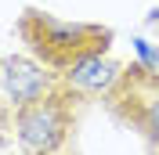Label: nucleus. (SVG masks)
<instances>
[{
    "label": "nucleus",
    "mask_w": 159,
    "mask_h": 155,
    "mask_svg": "<svg viewBox=\"0 0 159 155\" xmlns=\"http://www.w3.org/2000/svg\"><path fill=\"white\" fill-rule=\"evenodd\" d=\"M18 36L25 40L29 54L51 72H65L80 58L105 54L112 43V29L90 22H65L43 11H25L18 18Z\"/></svg>",
    "instance_id": "1"
},
{
    "label": "nucleus",
    "mask_w": 159,
    "mask_h": 155,
    "mask_svg": "<svg viewBox=\"0 0 159 155\" xmlns=\"http://www.w3.org/2000/svg\"><path fill=\"white\" fill-rule=\"evenodd\" d=\"M83 94L61 83L47 90L43 97L29 101V105L15 108V137H18V148L25 155H61L69 144L72 130H76V112Z\"/></svg>",
    "instance_id": "2"
},
{
    "label": "nucleus",
    "mask_w": 159,
    "mask_h": 155,
    "mask_svg": "<svg viewBox=\"0 0 159 155\" xmlns=\"http://www.w3.org/2000/svg\"><path fill=\"white\" fill-rule=\"evenodd\" d=\"M105 105L119 123L134 126L145 141L159 144V72L145 65H123L119 79L105 90Z\"/></svg>",
    "instance_id": "3"
},
{
    "label": "nucleus",
    "mask_w": 159,
    "mask_h": 155,
    "mask_svg": "<svg viewBox=\"0 0 159 155\" xmlns=\"http://www.w3.org/2000/svg\"><path fill=\"white\" fill-rule=\"evenodd\" d=\"M0 79H4V90H7L15 108L29 105V101H36V97H43L47 90L58 87V72H43V65L33 58H4Z\"/></svg>",
    "instance_id": "4"
},
{
    "label": "nucleus",
    "mask_w": 159,
    "mask_h": 155,
    "mask_svg": "<svg viewBox=\"0 0 159 155\" xmlns=\"http://www.w3.org/2000/svg\"><path fill=\"white\" fill-rule=\"evenodd\" d=\"M123 72V65L105 54H90V58H80L76 65H69L65 72H58L61 83H69L76 94H105Z\"/></svg>",
    "instance_id": "5"
}]
</instances>
